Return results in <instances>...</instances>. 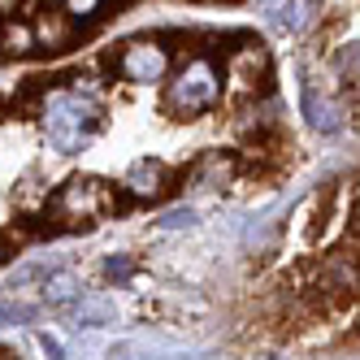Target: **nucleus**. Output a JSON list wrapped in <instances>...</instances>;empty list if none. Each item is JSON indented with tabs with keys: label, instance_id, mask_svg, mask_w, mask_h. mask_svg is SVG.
Listing matches in <instances>:
<instances>
[{
	"label": "nucleus",
	"instance_id": "obj_2",
	"mask_svg": "<svg viewBox=\"0 0 360 360\" xmlns=\"http://www.w3.org/2000/svg\"><path fill=\"white\" fill-rule=\"evenodd\" d=\"M304 113H308V122H313V126H321V131H339V126H343V105H334V100H326V105H321V96L313 87L304 91Z\"/></svg>",
	"mask_w": 360,
	"mask_h": 360
},
{
	"label": "nucleus",
	"instance_id": "obj_1",
	"mask_svg": "<svg viewBox=\"0 0 360 360\" xmlns=\"http://www.w3.org/2000/svg\"><path fill=\"white\" fill-rule=\"evenodd\" d=\"M35 31L31 22H18V18H0V57H31L35 53Z\"/></svg>",
	"mask_w": 360,
	"mask_h": 360
},
{
	"label": "nucleus",
	"instance_id": "obj_6",
	"mask_svg": "<svg viewBox=\"0 0 360 360\" xmlns=\"http://www.w3.org/2000/svg\"><path fill=\"white\" fill-rule=\"evenodd\" d=\"M308 13H313V0H295V5L287 9V22H291V27H304Z\"/></svg>",
	"mask_w": 360,
	"mask_h": 360
},
{
	"label": "nucleus",
	"instance_id": "obj_4",
	"mask_svg": "<svg viewBox=\"0 0 360 360\" xmlns=\"http://www.w3.org/2000/svg\"><path fill=\"white\" fill-rule=\"evenodd\" d=\"M44 295H53V300H65V295H74V278H70V274H57V278H48Z\"/></svg>",
	"mask_w": 360,
	"mask_h": 360
},
{
	"label": "nucleus",
	"instance_id": "obj_3",
	"mask_svg": "<svg viewBox=\"0 0 360 360\" xmlns=\"http://www.w3.org/2000/svg\"><path fill=\"white\" fill-rule=\"evenodd\" d=\"M334 70H339L343 83H356V79H360V44L339 48V53H334Z\"/></svg>",
	"mask_w": 360,
	"mask_h": 360
},
{
	"label": "nucleus",
	"instance_id": "obj_5",
	"mask_svg": "<svg viewBox=\"0 0 360 360\" xmlns=\"http://www.w3.org/2000/svg\"><path fill=\"white\" fill-rule=\"evenodd\" d=\"M61 5H65L74 18H91V13H100V5H105V0H61Z\"/></svg>",
	"mask_w": 360,
	"mask_h": 360
}]
</instances>
